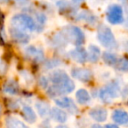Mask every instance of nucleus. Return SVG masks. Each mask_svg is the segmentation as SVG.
Instances as JSON below:
<instances>
[{
  "label": "nucleus",
  "mask_w": 128,
  "mask_h": 128,
  "mask_svg": "<svg viewBox=\"0 0 128 128\" xmlns=\"http://www.w3.org/2000/svg\"><path fill=\"white\" fill-rule=\"evenodd\" d=\"M3 90H4V93H6L8 95L15 96V95L18 94V92H20V86H18V84L16 81L11 79V80H8L4 84Z\"/></svg>",
  "instance_id": "nucleus-17"
},
{
  "label": "nucleus",
  "mask_w": 128,
  "mask_h": 128,
  "mask_svg": "<svg viewBox=\"0 0 128 128\" xmlns=\"http://www.w3.org/2000/svg\"><path fill=\"white\" fill-rule=\"evenodd\" d=\"M90 128H104V127L100 126V124H92Z\"/></svg>",
  "instance_id": "nucleus-36"
},
{
  "label": "nucleus",
  "mask_w": 128,
  "mask_h": 128,
  "mask_svg": "<svg viewBox=\"0 0 128 128\" xmlns=\"http://www.w3.org/2000/svg\"><path fill=\"white\" fill-rule=\"evenodd\" d=\"M66 37L68 42H70L76 46H81L84 44L85 41V35L84 32L79 27L75 26H66L62 31Z\"/></svg>",
  "instance_id": "nucleus-3"
},
{
  "label": "nucleus",
  "mask_w": 128,
  "mask_h": 128,
  "mask_svg": "<svg viewBox=\"0 0 128 128\" xmlns=\"http://www.w3.org/2000/svg\"><path fill=\"white\" fill-rule=\"evenodd\" d=\"M90 117L96 122H104L108 117V112L104 107H94L89 112Z\"/></svg>",
  "instance_id": "nucleus-12"
},
{
  "label": "nucleus",
  "mask_w": 128,
  "mask_h": 128,
  "mask_svg": "<svg viewBox=\"0 0 128 128\" xmlns=\"http://www.w3.org/2000/svg\"><path fill=\"white\" fill-rule=\"evenodd\" d=\"M119 1H121V2H123V3H126V2H127L128 0H119Z\"/></svg>",
  "instance_id": "nucleus-39"
},
{
  "label": "nucleus",
  "mask_w": 128,
  "mask_h": 128,
  "mask_svg": "<svg viewBox=\"0 0 128 128\" xmlns=\"http://www.w3.org/2000/svg\"><path fill=\"white\" fill-rule=\"evenodd\" d=\"M45 64H46V67L48 70H51V68H54L58 66L59 64H60V60H56V59H53V60H48Z\"/></svg>",
  "instance_id": "nucleus-27"
},
{
  "label": "nucleus",
  "mask_w": 128,
  "mask_h": 128,
  "mask_svg": "<svg viewBox=\"0 0 128 128\" xmlns=\"http://www.w3.org/2000/svg\"><path fill=\"white\" fill-rule=\"evenodd\" d=\"M0 112H1V105H0Z\"/></svg>",
  "instance_id": "nucleus-40"
},
{
  "label": "nucleus",
  "mask_w": 128,
  "mask_h": 128,
  "mask_svg": "<svg viewBox=\"0 0 128 128\" xmlns=\"http://www.w3.org/2000/svg\"><path fill=\"white\" fill-rule=\"evenodd\" d=\"M124 27H126V29H128V17L126 18V20H124Z\"/></svg>",
  "instance_id": "nucleus-37"
},
{
  "label": "nucleus",
  "mask_w": 128,
  "mask_h": 128,
  "mask_svg": "<svg viewBox=\"0 0 128 128\" xmlns=\"http://www.w3.org/2000/svg\"><path fill=\"white\" fill-rule=\"evenodd\" d=\"M71 76L76 80L82 82H89L92 80L93 73L89 68H75L72 70Z\"/></svg>",
  "instance_id": "nucleus-7"
},
{
  "label": "nucleus",
  "mask_w": 128,
  "mask_h": 128,
  "mask_svg": "<svg viewBox=\"0 0 128 128\" xmlns=\"http://www.w3.org/2000/svg\"><path fill=\"white\" fill-rule=\"evenodd\" d=\"M106 18L112 25H119L124 23V12L119 4H110L106 10Z\"/></svg>",
  "instance_id": "nucleus-6"
},
{
  "label": "nucleus",
  "mask_w": 128,
  "mask_h": 128,
  "mask_svg": "<svg viewBox=\"0 0 128 128\" xmlns=\"http://www.w3.org/2000/svg\"><path fill=\"white\" fill-rule=\"evenodd\" d=\"M14 1L18 6H22V7L28 6L30 3V0H14Z\"/></svg>",
  "instance_id": "nucleus-31"
},
{
  "label": "nucleus",
  "mask_w": 128,
  "mask_h": 128,
  "mask_svg": "<svg viewBox=\"0 0 128 128\" xmlns=\"http://www.w3.org/2000/svg\"><path fill=\"white\" fill-rule=\"evenodd\" d=\"M102 58L105 64L109 65V66H115V64L117 63L118 58L117 57V55L113 53H110V52H104L103 55H102Z\"/></svg>",
  "instance_id": "nucleus-23"
},
{
  "label": "nucleus",
  "mask_w": 128,
  "mask_h": 128,
  "mask_svg": "<svg viewBox=\"0 0 128 128\" xmlns=\"http://www.w3.org/2000/svg\"><path fill=\"white\" fill-rule=\"evenodd\" d=\"M120 86L116 81L110 82L99 90V98L104 103H110L120 95Z\"/></svg>",
  "instance_id": "nucleus-5"
},
{
  "label": "nucleus",
  "mask_w": 128,
  "mask_h": 128,
  "mask_svg": "<svg viewBox=\"0 0 128 128\" xmlns=\"http://www.w3.org/2000/svg\"><path fill=\"white\" fill-rule=\"evenodd\" d=\"M35 17H36V20H37L38 22V26H37V29L36 30H38V28L39 27H40L41 29L43 28V26L46 24V17L45 14H43V13H40V12H37L35 14Z\"/></svg>",
  "instance_id": "nucleus-26"
},
{
  "label": "nucleus",
  "mask_w": 128,
  "mask_h": 128,
  "mask_svg": "<svg viewBox=\"0 0 128 128\" xmlns=\"http://www.w3.org/2000/svg\"><path fill=\"white\" fill-rule=\"evenodd\" d=\"M6 128H29L24 122L15 117H7L6 119Z\"/></svg>",
  "instance_id": "nucleus-20"
},
{
  "label": "nucleus",
  "mask_w": 128,
  "mask_h": 128,
  "mask_svg": "<svg viewBox=\"0 0 128 128\" xmlns=\"http://www.w3.org/2000/svg\"><path fill=\"white\" fill-rule=\"evenodd\" d=\"M11 0H0V4H6L10 2Z\"/></svg>",
  "instance_id": "nucleus-35"
},
{
  "label": "nucleus",
  "mask_w": 128,
  "mask_h": 128,
  "mask_svg": "<svg viewBox=\"0 0 128 128\" xmlns=\"http://www.w3.org/2000/svg\"><path fill=\"white\" fill-rule=\"evenodd\" d=\"M72 2L76 4H82V2H84V0H72Z\"/></svg>",
  "instance_id": "nucleus-33"
},
{
  "label": "nucleus",
  "mask_w": 128,
  "mask_h": 128,
  "mask_svg": "<svg viewBox=\"0 0 128 128\" xmlns=\"http://www.w3.org/2000/svg\"><path fill=\"white\" fill-rule=\"evenodd\" d=\"M7 70V64L0 58V74H4Z\"/></svg>",
  "instance_id": "nucleus-29"
},
{
  "label": "nucleus",
  "mask_w": 128,
  "mask_h": 128,
  "mask_svg": "<svg viewBox=\"0 0 128 128\" xmlns=\"http://www.w3.org/2000/svg\"><path fill=\"white\" fill-rule=\"evenodd\" d=\"M35 107L38 113L41 118H46L48 115H50L51 108H50L49 104L48 103H46V102L37 101L35 104Z\"/></svg>",
  "instance_id": "nucleus-19"
},
{
  "label": "nucleus",
  "mask_w": 128,
  "mask_h": 128,
  "mask_svg": "<svg viewBox=\"0 0 128 128\" xmlns=\"http://www.w3.org/2000/svg\"><path fill=\"white\" fill-rule=\"evenodd\" d=\"M50 116L54 121L60 124H63L68 119V115L66 112H64L62 109L58 108V107H54L50 110Z\"/></svg>",
  "instance_id": "nucleus-15"
},
{
  "label": "nucleus",
  "mask_w": 128,
  "mask_h": 128,
  "mask_svg": "<svg viewBox=\"0 0 128 128\" xmlns=\"http://www.w3.org/2000/svg\"><path fill=\"white\" fill-rule=\"evenodd\" d=\"M56 6L58 7L59 11H60V12L62 13L68 12V10L71 9V4L66 0H60V1H58L56 3Z\"/></svg>",
  "instance_id": "nucleus-25"
},
{
  "label": "nucleus",
  "mask_w": 128,
  "mask_h": 128,
  "mask_svg": "<svg viewBox=\"0 0 128 128\" xmlns=\"http://www.w3.org/2000/svg\"><path fill=\"white\" fill-rule=\"evenodd\" d=\"M112 119L118 124L128 126V112L124 110L117 109L112 112Z\"/></svg>",
  "instance_id": "nucleus-14"
},
{
  "label": "nucleus",
  "mask_w": 128,
  "mask_h": 128,
  "mask_svg": "<svg viewBox=\"0 0 128 128\" xmlns=\"http://www.w3.org/2000/svg\"><path fill=\"white\" fill-rule=\"evenodd\" d=\"M124 48L126 52H128V40H126L124 43Z\"/></svg>",
  "instance_id": "nucleus-34"
},
{
  "label": "nucleus",
  "mask_w": 128,
  "mask_h": 128,
  "mask_svg": "<svg viewBox=\"0 0 128 128\" xmlns=\"http://www.w3.org/2000/svg\"><path fill=\"white\" fill-rule=\"evenodd\" d=\"M26 55L35 62H42L44 60V52L42 49L34 46H27L25 50Z\"/></svg>",
  "instance_id": "nucleus-10"
},
{
  "label": "nucleus",
  "mask_w": 128,
  "mask_h": 128,
  "mask_svg": "<svg viewBox=\"0 0 128 128\" xmlns=\"http://www.w3.org/2000/svg\"><path fill=\"white\" fill-rule=\"evenodd\" d=\"M21 75H22V76H23V78L26 79V82H32V76H31L27 71H22Z\"/></svg>",
  "instance_id": "nucleus-30"
},
{
  "label": "nucleus",
  "mask_w": 128,
  "mask_h": 128,
  "mask_svg": "<svg viewBox=\"0 0 128 128\" xmlns=\"http://www.w3.org/2000/svg\"><path fill=\"white\" fill-rule=\"evenodd\" d=\"M10 34H11L12 38L13 40H15L18 43H21V44H26L30 40V36L25 31H22L20 29L15 28V27L12 26L9 30Z\"/></svg>",
  "instance_id": "nucleus-9"
},
{
  "label": "nucleus",
  "mask_w": 128,
  "mask_h": 128,
  "mask_svg": "<svg viewBox=\"0 0 128 128\" xmlns=\"http://www.w3.org/2000/svg\"><path fill=\"white\" fill-rule=\"evenodd\" d=\"M68 56L76 62L84 64L87 60V51L82 46H76L68 52Z\"/></svg>",
  "instance_id": "nucleus-8"
},
{
  "label": "nucleus",
  "mask_w": 128,
  "mask_h": 128,
  "mask_svg": "<svg viewBox=\"0 0 128 128\" xmlns=\"http://www.w3.org/2000/svg\"><path fill=\"white\" fill-rule=\"evenodd\" d=\"M22 113L25 118V119L30 124H34L37 119V115L34 109L29 105H24L22 108Z\"/></svg>",
  "instance_id": "nucleus-18"
},
{
  "label": "nucleus",
  "mask_w": 128,
  "mask_h": 128,
  "mask_svg": "<svg viewBox=\"0 0 128 128\" xmlns=\"http://www.w3.org/2000/svg\"><path fill=\"white\" fill-rule=\"evenodd\" d=\"M55 128H70V127L67 126H64V124H60V126H57Z\"/></svg>",
  "instance_id": "nucleus-38"
},
{
  "label": "nucleus",
  "mask_w": 128,
  "mask_h": 128,
  "mask_svg": "<svg viewBox=\"0 0 128 128\" xmlns=\"http://www.w3.org/2000/svg\"><path fill=\"white\" fill-rule=\"evenodd\" d=\"M11 24L12 26L25 31V32H26V31L34 32L37 29V25H36L34 18L30 15L25 14V13L14 15L12 18Z\"/></svg>",
  "instance_id": "nucleus-2"
},
{
  "label": "nucleus",
  "mask_w": 128,
  "mask_h": 128,
  "mask_svg": "<svg viewBox=\"0 0 128 128\" xmlns=\"http://www.w3.org/2000/svg\"><path fill=\"white\" fill-rule=\"evenodd\" d=\"M48 79L46 76H40L39 79V84L42 89H48Z\"/></svg>",
  "instance_id": "nucleus-28"
},
{
  "label": "nucleus",
  "mask_w": 128,
  "mask_h": 128,
  "mask_svg": "<svg viewBox=\"0 0 128 128\" xmlns=\"http://www.w3.org/2000/svg\"><path fill=\"white\" fill-rule=\"evenodd\" d=\"M98 40L101 46L109 50L118 48V43L112 29L107 26L101 24L98 28Z\"/></svg>",
  "instance_id": "nucleus-1"
},
{
  "label": "nucleus",
  "mask_w": 128,
  "mask_h": 128,
  "mask_svg": "<svg viewBox=\"0 0 128 128\" xmlns=\"http://www.w3.org/2000/svg\"><path fill=\"white\" fill-rule=\"evenodd\" d=\"M76 21H80V20H84L86 23L90 24V25H96L98 22V18L95 14H93L91 12L87 11V10H84V11L76 13L75 17Z\"/></svg>",
  "instance_id": "nucleus-13"
},
{
  "label": "nucleus",
  "mask_w": 128,
  "mask_h": 128,
  "mask_svg": "<svg viewBox=\"0 0 128 128\" xmlns=\"http://www.w3.org/2000/svg\"><path fill=\"white\" fill-rule=\"evenodd\" d=\"M54 103L56 104L57 106H59V108L67 109V110H70L71 113H75V112H77L76 105L75 104L73 100H72L71 98H68V96L56 98V99L54 100Z\"/></svg>",
  "instance_id": "nucleus-11"
},
{
  "label": "nucleus",
  "mask_w": 128,
  "mask_h": 128,
  "mask_svg": "<svg viewBox=\"0 0 128 128\" xmlns=\"http://www.w3.org/2000/svg\"><path fill=\"white\" fill-rule=\"evenodd\" d=\"M52 43L53 46H56V48H64L68 44V40H67L66 37L63 34L62 32H60L59 34H55L52 39Z\"/></svg>",
  "instance_id": "nucleus-22"
},
{
  "label": "nucleus",
  "mask_w": 128,
  "mask_h": 128,
  "mask_svg": "<svg viewBox=\"0 0 128 128\" xmlns=\"http://www.w3.org/2000/svg\"><path fill=\"white\" fill-rule=\"evenodd\" d=\"M75 84L73 80L70 78L68 80L58 84H52L49 88H48L46 93L50 98H56L62 95H66L71 93L75 90Z\"/></svg>",
  "instance_id": "nucleus-4"
},
{
  "label": "nucleus",
  "mask_w": 128,
  "mask_h": 128,
  "mask_svg": "<svg viewBox=\"0 0 128 128\" xmlns=\"http://www.w3.org/2000/svg\"><path fill=\"white\" fill-rule=\"evenodd\" d=\"M101 57V51L98 46L95 45H90L87 51V60L91 63H96Z\"/></svg>",
  "instance_id": "nucleus-16"
},
{
  "label": "nucleus",
  "mask_w": 128,
  "mask_h": 128,
  "mask_svg": "<svg viewBox=\"0 0 128 128\" xmlns=\"http://www.w3.org/2000/svg\"><path fill=\"white\" fill-rule=\"evenodd\" d=\"M114 68L120 72H128V58L123 57L118 59Z\"/></svg>",
  "instance_id": "nucleus-24"
},
{
  "label": "nucleus",
  "mask_w": 128,
  "mask_h": 128,
  "mask_svg": "<svg viewBox=\"0 0 128 128\" xmlns=\"http://www.w3.org/2000/svg\"><path fill=\"white\" fill-rule=\"evenodd\" d=\"M76 98L77 103L82 105L90 103L91 99L90 93L84 89H80L76 91Z\"/></svg>",
  "instance_id": "nucleus-21"
},
{
  "label": "nucleus",
  "mask_w": 128,
  "mask_h": 128,
  "mask_svg": "<svg viewBox=\"0 0 128 128\" xmlns=\"http://www.w3.org/2000/svg\"><path fill=\"white\" fill-rule=\"evenodd\" d=\"M104 128H119V127L115 124H108L105 126Z\"/></svg>",
  "instance_id": "nucleus-32"
}]
</instances>
